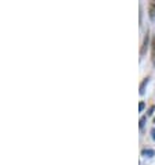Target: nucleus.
Wrapping results in <instances>:
<instances>
[{"instance_id":"nucleus-1","label":"nucleus","mask_w":155,"mask_h":165,"mask_svg":"<svg viewBox=\"0 0 155 165\" xmlns=\"http://www.w3.org/2000/svg\"><path fill=\"white\" fill-rule=\"evenodd\" d=\"M148 42H150V35H148V32H147L146 36H144V42H143V46H141V50H140L141 56H144V54H146L147 47H148Z\"/></svg>"},{"instance_id":"nucleus-2","label":"nucleus","mask_w":155,"mask_h":165,"mask_svg":"<svg viewBox=\"0 0 155 165\" xmlns=\"http://www.w3.org/2000/svg\"><path fill=\"white\" fill-rule=\"evenodd\" d=\"M148 15L151 20H155V0H151L148 4Z\"/></svg>"},{"instance_id":"nucleus-3","label":"nucleus","mask_w":155,"mask_h":165,"mask_svg":"<svg viewBox=\"0 0 155 165\" xmlns=\"http://www.w3.org/2000/svg\"><path fill=\"white\" fill-rule=\"evenodd\" d=\"M141 156H143V157H147V158H151V157L155 156V151L151 150V148H144V150L141 151Z\"/></svg>"},{"instance_id":"nucleus-4","label":"nucleus","mask_w":155,"mask_h":165,"mask_svg":"<svg viewBox=\"0 0 155 165\" xmlns=\"http://www.w3.org/2000/svg\"><path fill=\"white\" fill-rule=\"evenodd\" d=\"M151 58H152V63L155 64V35L152 36V40H151Z\"/></svg>"},{"instance_id":"nucleus-5","label":"nucleus","mask_w":155,"mask_h":165,"mask_svg":"<svg viewBox=\"0 0 155 165\" xmlns=\"http://www.w3.org/2000/svg\"><path fill=\"white\" fill-rule=\"evenodd\" d=\"M148 81H150V78H146L143 82H141V85H140V94L146 93V86H147V83H148Z\"/></svg>"},{"instance_id":"nucleus-6","label":"nucleus","mask_w":155,"mask_h":165,"mask_svg":"<svg viewBox=\"0 0 155 165\" xmlns=\"http://www.w3.org/2000/svg\"><path fill=\"white\" fill-rule=\"evenodd\" d=\"M146 122H147V115H143V117L140 118V123H139V126H140V128H144Z\"/></svg>"},{"instance_id":"nucleus-7","label":"nucleus","mask_w":155,"mask_h":165,"mask_svg":"<svg viewBox=\"0 0 155 165\" xmlns=\"http://www.w3.org/2000/svg\"><path fill=\"white\" fill-rule=\"evenodd\" d=\"M154 110H155V105H151V107L148 108V111H147V117H148V115H152V114H154Z\"/></svg>"},{"instance_id":"nucleus-8","label":"nucleus","mask_w":155,"mask_h":165,"mask_svg":"<svg viewBox=\"0 0 155 165\" xmlns=\"http://www.w3.org/2000/svg\"><path fill=\"white\" fill-rule=\"evenodd\" d=\"M144 108H146V103H144V101H140V104H139V111L141 112Z\"/></svg>"},{"instance_id":"nucleus-9","label":"nucleus","mask_w":155,"mask_h":165,"mask_svg":"<svg viewBox=\"0 0 155 165\" xmlns=\"http://www.w3.org/2000/svg\"><path fill=\"white\" fill-rule=\"evenodd\" d=\"M151 135H152V140H155V129H151Z\"/></svg>"},{"instance_id":"nucleus-10","label":"nucleus","mask_w":155,"mask_h":165,"mask_svg":"<svg viewBox=\"0 0 155 165\" xmlns=\"http://www.w3.org/2000/svg\"><path fill=\"white\" fill-rule=\"evenodd\" d=\"M154 123H155V117H154Z\"/></svg>"}]
</instances>
